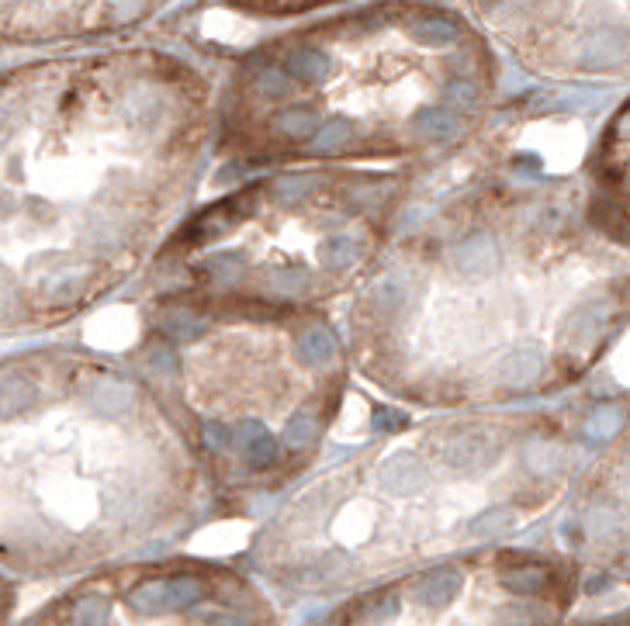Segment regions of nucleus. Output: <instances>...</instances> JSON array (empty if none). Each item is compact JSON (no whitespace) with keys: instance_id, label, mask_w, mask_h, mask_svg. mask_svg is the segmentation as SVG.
Segmentation results:
<instances>
[{"instance_id":"obj_1","label":"nucleus","mask_w":630,"mask_h":626,"mask_svg":"<svg viewBox=\"0 0 630 626\" xmlns=\"http://www.w3.org/2000/svg\"><path fill=\"white\" fill-rule=\"evenodd\" d=\"M478 11L544 59L579 73L627 66L624 0H475Z\"/></svg>"},{"instance_id":"obj_2","label":"nucleus","mask_w":630,"mask_h":626,"mask_svg":"<svg viewBox=\"0 0 630 626\" xmlns=\"http://www.w3.org/2000/svg\"><path fill=\"white\" fill-rule=\"evenodd\" d=\"M153 7V0H0V35L42 39L66 28L129 25Z\"/></svg>"},{"instance_id":"obj_3","label":"nucleus","mask_w":630,"mask_h":626,"mask_svg":"<svg viewBox=\"0 0 630 626\" xmlns=\"http://www.w3.org/2000/svg\"><path fill=\"white\" fill-rule=\"evenodd\" d=\"M495 457H499V443H495V436L485 433V429H461V433H454L444 447H440V460L464 474L485 471V467L495 464Z\"/></svg>"},{"instance_id":"obj_4","label":"nucleus","mask_w":630,"mask_h":626,"mask_svg":"<svg viewBox=\"0 0 630 626\" xmlns=\"http://www.w3.org/2000/svg\"><path fill=\"white\" fill-rule=\"evenodd\" d=\"M426 485V464L416 454H392L378 467V488L392 499H409Z\"/></svg>"},{"instance_id":"obj_5","label":"nucleus","mask_w":630,"mask_h":626,"mask_svg":"<svg viewBox=\"0 0 630 626\" xmlns=\"http://www.w3.org/2000/svg\"><path fill=\"white\" fill-rule=\"evenodd\" d=\"M450 263L461 277H471V281H482L495 270L499 263V250H495V239L489 232H475V236L461 239V243L450 250Z\"/></svg>"},{"instance_id":"obj_6","label":"nucleus","mask_w":630,"mask_h":626,"mask_svg":"<svg viewBox=\"0 0 630 626\" xmlns=\"http://www.w3.org/2000/svg\"><path fill=\"white\" fill-rule=\"evenodd\" d=\"M457 128H461V115L450 111L447 104H423V108L412 111L409 118V132L423 142H444L454 139Z\"/></svg>"},{"instance_id":"obj_7","label":"nucleus","mask_w":630,"mask_h":626,"mask_svg":"<svg viewBox=\"0 0 630 626\" xmlns=\"http://www.w3.org/2000/svg\"><path fill=\"white\" fill-rule=\"evenodd\" d=\"M232 447L243 454V460L253 471H264V467H270L277 460L274 436H270L267 426H260V422H243V426L232 429Z\"/></svg>"},{"instance_id":"obj_8","label":"nucleus","mask_w":630,"mask_h":626,"mask_svg":"<svg viewBox=\"0 0 630 626\" xmlns=\"http://www.w3.org/2000/svg\"><path fill=\"white\" fill-rule=\"evenodd\" d=\"M461 585H464V578L457 568H437L416 582V602L426 609H447L450 602L457 599Z\"/></svg>"},{"instance_id":"obj_9","label":"nucleus","mask_w":630,"mask_h":626,"mask_svg":"<svg viewBox=\"0 0 630 626\" xmlns=\"http://www.w3.org/2000/svg\"><path fill=\"white\" fill-rule=\"evenodd\" d=\"M610 322H613L610 301H589V305L572 319V326H568V343H572L575 350H585V346H592L606 333Z\"/></svg>"},{"instance_id":"obj_10","label":"nucleus","mask_w":630,"mask_h":626,"mask_svg":"<svg viewBox=\"0 0 630 626\" xmlns=\"http://www.w3.org/2000/svg\"><path fill=\"white\" fill-rule=\"evenodd\" d=\"M35 395H39V388H35V381H28V377L21 374H11L0 381V419H14L21 416V412L32 409Z\"/></svg>"},{"instance_id":"obj_11","label":"nucleus","mask_w":630,"mask_h":626,"mask_svg":"<svg viewBox=\"0 0 630 626\" xmlns=\"http://www.w3.org/2000/svg\"><path fill=\"white\" fill-rule=\"evenodd\" d=\"M274 125H277V132L288 135V139L305 142V139H312L315 128H319V115H315L312 108H305V104H284V108L274 115Z\"/></svg>"},{"instance_id":"obj_12","label":"nucleus","mask_w":630,"mask_h":626,"mask_svg":"<svg viewBox=\"0 0 630 626\" xmlns=\"http://www.w3.org/2000/svg\"><path fill=\"white\" fill-rule=\"evenodd\" d=\"M540 374V353L537 350H516L499 364V381L509 388H527Z\"/></svg>"},{"instance_id":"obj_13","label":"nucleus","mask_w":630,"mask_h":626,"mask_svg":"<svg viewBox=\"0 0 630 626\" xmlns=\"http://www.w3.org/2000/svg\"><path fill=\"white\" fill-rule=\"evenodd\" d=\"M354 139H357L354 122H347V118H329V122H319V128H315L312 149L315 153H343Z\"/></svg>"},{"instance_id":"obj_14","label":"nucleus","mask_w":630,"mask_h":626,"mask_svg":"<svg viewBox=\"0 0 630 626\" xmlns=\"http://www.w3.org/2000/svg\"><path fill=\"white\" fill-rule=\"evenodd\" d=\"M336 353V336L329 333L326 326H312L309 333L298 339V360H302L305 367H322L329 364Z\"/></svg>"},{"instance_id":"obj_15","label":"nucleus","mask_w":630,"mask_h":626,"mask_svg":"<svg viewBox=\"0 0 630 626\" xmlns=\"http://www.w3.org/2000/svg\"><path fill=\"white\" fill-rule=\"evenodd\" d=\"M90 402H94V409L104 412V416H122L132 405V388L122 381H97L94 391H90Z\"/></svg>"},{"instance_id":"obj_16","label":"nucleus","mask_w":630,"mask_h":626,"mask_svg":"<svg viewBox=\"0 0 630 626\" xmlns=\"http://www.w3.org/2000/svg\"><path fill=\"white\" fill-rule=\"evenodd\" d=\"M502 588H509V592L516 595H537L547 588V571L537 568V564H520V568H506L499 575Z\"/></svg>"},{"instance_id":"obj_17","label":"nucleus","mask_w":630,"mask_h":626,"mask_svg":"<svg viewBox=\"0 0 630 626\" xmlns=\"http://www.w3.org/2000/svg\"><path fill=\"white\" fill-rule=\"evenodd\" d=\"M315 191H319V177L315 173H284V177L274 180V194L284 205H298V201L312 198Z\"/></svg>"},{"instance_id":"obj_18","label":"nucleus","mask_w":630,"mask_h":626,"mask_svg":"<svg viewBox=\"0 0 630 626\" xmlns=\"http://www.w3.org/2000/svg\"><path fill=\"white\" fill-rule=\"evenodd\" d=\"M360 256V243L350 236H333V239H322L319 243V263L329 270H343L350 267Z\"/></svg>"},{"instance_id":"obj_19","label":"nucleus","mask_w":630,"mask_h":626,"mask_svg":"<svg viewBox=\"0 0 630 626\" xmlns=\"http://www.w3.org/2000/svg\"><path fill=\"white\" fill-rule=\"evenodd\" d=\"M201 599H205V585H201L198 578H191V575L167 578V613H177V609H187V606H198Z\"/></svg>"},{"instance_id":"obj_20","label":"nucleus","mask_w":630,"mask_h":626,"mask_svg":"<svg viewBox=\"0 0 630 626\" xmlns=\"http://www.w3.org/2000/svg\"><path fill=\"white\" fill-rule=\"evenodd\" d=\"M620 409L617 405H599L589 419H585V440L589 443H606L620 433Z\"/></svg>"},{"instance_id":"obj_21","label":"nucleus","mask_w":630,"mask_h":626,"mask_svg":"<svg viewBox=\"0 0 630 626\" xmlns=\"http://www.w3.org/2000/svg\"><path fill=\"white\" fill-rule=\"evenodd\" d=\"M516 526V512L509 505H495V509H485L482 516L471 519V533L475 537H499V533H509Z\"/></svg>"},{"instance_id":"obj_22","label":"nucleus","mask_w":630,"mask_h":626,"mask_svg":"<svg viewBox=\"0 0 630 626\" xmlns=\"http://www.w3.org/2000/svg\"><path fill=\"white\" fill-rule=\"evenodd\" d=\"M205 329L208 322L191 312H170L167 319H163V333L174 339V343H194L198 336H205Z\"/></svg>"},{"instance_id":"obj_23","label":"nucleus","mask_w":630,"mask_h":626,"mask_svg":"<svg viewBox=\"0 0 630 626\" xmlns=\"http://www.w3.org/2000/svg\"><path fill=\"white\" fill-rule=\"evenodd\" d=\"M129 602L139 613H167V578H153V582L132 588Z\"/></svg>"},{"instance_id":"obj_24","label":"nucleus","mask_w":630,"mask_h":626,"mask_svg":"<svg viewBox=\"0 0 630 626\" xmlns=\"http://www.w3.org/2000/svg\"><path fill=\"white\" fill-rule=\"evenodd\" d=\"M315 433H319V426H315L312 412H295V416H291V422H288V429H284V447H288V450L312 447Z\"/></svg>"},{"instance_id":"obj_25","label":"nucleus","mask_w":630,"mask_h":626,"mask_svg":"<svg viewBox=\"0 0 630 626\" xmlns=\"http://www.w3.org/2000/svg\"><path fill=\"white\" fill-rule=\"evenodd\" d=\"M309 270L305 267H277V270H270L267 274V284H270V291H277V294H302L305 288H309Z\"/></svg>"},{"instance_id":"obj_26","label":"nucleus","mask_w":630,"mask_h":626,"mask_svg":"<svg viewBox=\"0 0 630 626\" xmlns=\"http://www.w3.org/2000/svg\"><path fill=\"white\" fill-rule=\"evenodd\" d=\"M399 595L395 592H378L371 595L367 602H360V620L364 623H385L392 620V616H399Z\"/></svg>"},{"instance_id":"obj_27","label":"nucleus","mask_w":630,"mask_h":626,"mask_svg":"<svg viewBox=\"0 0 630 626\" xmlns=\"http://www.w3.org/2000/svg\"><path fill=\"white\" fill-rule=\"evenodd\" d=\"M146 367L153 371L156 377H177L180 371V360H177V350L170 343H153L146 350Z\"/></svg>"},{"instance_id":"obj_28","label":"nucleus","mask_w":630,"mask_h":626,"mask_svg":"<svg viewBox=\"0 0 630 626\" xmlns=\"http://www.w3.org/2000/svg\"><path fill=\"white\" fill-rule=\"evenodd\" d=\"M108 623H111V606L101 595H90L73 613V626H108Z\"/></svg>"},{"instance_id":"obj_29","label":"nucleus","mask_w":630,"mask_h":626,"mask_svg":"<svg viewBox=\"0 0 630 626\" xmlns=\"http://www.w3.org/2000/svg\"><path fill=\"white\" fill-rule=\"evenodd\" d=\"M402 301H405V288H402L399 277H381V281L374 284V305H378L385 315L399 312Z\"/></svg>"},{"instance_id":"obj_30","label":"nucleus","mask_w":630,"mask_h":626,"mask_svg":"<svg viewBox=\"0 0 630 626\" xmlns=\"http://www.w3.org/2000/svg\"><path fill=\"white\" fill-rule=\"evenodd\" d=\"M561 464V450L551 447V443H534L527 450V467L534 474H554V467Z\"/></svg>"},{"instance_id":"obj_31","label":"nucleus","mask_w":630,"mask_h":626,"mask_svg":"<svg viewBox=\"0 0 630 626\" xmlns=\"http://www.w3.org/2000/svg\"><path fill=\"white\" fill-rule=\"evenodd\" d=\"M208 270H212L215 281H236L239 274H243V260H239L236 253H225V256H212L208 260Z\"/></svg>"},{"instance_id":"obj_32","label":"nucleus","mask_w":630,"mask_h":626,"mask_svg":"<svg viewBox=\"0 0 630 626\" xmlns=\"http://www.w3.org/2000/svg\"><path fill=\"white\" fill-rule=\"evenodd\" d=\"M205 440H208V447H212L215 454H222V450H232V429L222 426V422H208V426H205Z\"/></svg>"},{"instance_id":"obj_33","label":"nucleus","mask_w":630,"mask_h":626,"mask_svg":"<svg viewBox=\"0 0 630 626\" xmlns=\"http://www.w3.org/2000/svg\"><path fill=\"white\" fill-rule=\"evenodd\" d=\"M239 7H250V11H284V7H298V4H315V0H232Z\"/></svg>"},{"instance_id":"obj_34","label":"nucleus","mask_w":630,"mask_h":626,"mask_svg":"<svg viewBox=\"0 0 630 626\" xmlns=\"http://www.w3.org/2000/svg\"><path fill=\"white\" fill-rule=\"evenodd\" d=\"M405 426V412L399 409H374V429H399Z\"/></svg>"},{"instance_id":"obj_35","label":"nucleus","mask_w":630,"mask_h":626,"mask_svg":"<svg viewBox=\"0 0 630 626\" xmlns=\"http://www.w3.org/2000/svg\"><path fill=\"white\" fill-rule=\"evenodd\" d=\"M205 626H253L246 616H232V613H219V616H208Z\"/></svg>"},{"instance_id":"obj_36","label":"nucleus","mask_w":630,"mask_h":626,"mask_svg":"<svg viewBox=\"0 0 630 626\" xmlns=\"http://www.w3.org/2000/svg\"><path fill=\"white\" fill-rule=\"evenodd\" d=\"M315 626H336V623H315Z\"/></svg>"}]
</instances>
